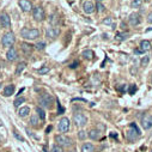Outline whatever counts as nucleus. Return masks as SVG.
Listing matches in <instances>:
<instances>
[{"mask_svg":"<svg viewBox=\"0 0 152 152\" xmlns=\"http://www.w3.org/2000/svg\"><path fill=\"white\" fill-rule=\"evenodd\" d=\"M18 4H19V7L24 12H30L32 10V5H31V3L29 1V0H19Z\"/></svg>","mask_w":152,"mask_h":152,"instance_id":"9b49d317","label":"nucleus"},{"mask_svg":"<svg viewBox=\"0 0 152 152\" xmlns=\"http://www.w3.org/2000/svg\"><path fill=\"white\" fill-rule=\"evenodd\" d=\"M103 24H107V25L113 24V18H111V17H107V18H104V19H103Z\"/></svg>","mask_w":152,"mask_h":152,"instance_id":"e433bc0d","label":"nucleus"},{"mask_svg":"<svg viewBox=\"0 0 152 152\" xmlns=\"http://www.w3.org/2000/svg\"><path fill=\"white\" fill-rule=\"evenodd\" d=\"M129 36V34L128 32H122V34H118L116 35V40L118 41H125V40H127V37Z\"/></svg>","mask_w":152,"mask_h":152,"instance_id":"393cba45","label":"nucleus"},{"mask_svg":"<svg viewBox=\"0 0 152 152\" xmlns=\"http://www.w3.org/2000/svg\"><path fill=\"white\" fill-rule=\"evenodd\" d=\"M15 92V85L13 84H10V85H6L5 89H4V96L5 97H10L12 96Z\"/></svg>","mask_w":152,"mask_h":152,"instance_id":"f3484780","label":"nucleus"},{"mask_svg":"<svg viewBox=\"0 0 152 152\" xmlns=\"http://www.w3.org/2000/svg\"><path fill=\"white\" fill-rule=\"evenodd\" d=\"M50 131H52V126H49V127H48V128H47V133H49V132H50Z\"/></svg>","mask_w":152,"mask_h":152,"instance_id":"37998d69","label":"nucleus"},{"mask_svg":"<svg viewBox=\"0 0 152 152\" xmlns=\"http://www.w3.org/2000/svg\"><path fill=\"white\" fill-rule=\"evenodd\" d=\"M97 11H98V12H102V11H104V6H103L101 3H98V4H97Z\"/></svg>","mask_w":152,"mask_h":152,"instance_id":"58836bf2","label":"nucleus"},{"mask_svg":"<svg viewBox=\"0 0 152 152\" xmlns=\"http://www.w3.org/2000/svg\"><path fill=\"white\" fill-rule=\"evenodd\" d=\"M56 105H58V114L60 115V114H64V111H65V109L61 107V104H60V102H59V99H56Z\"/></svg>","mask_w":152,"mask_h":152,"instance_id":"c9c22d12","label":"nucleus"},{"mask_svg":"<svg viewBox=\"0 0 152 152\" xmlns=\"http://www.w3.org/2000/svg\"><path fill=\"white\" fill-rule=\"evenodd\" d=\"M99 134H101V133H99L98 131H96V129H91L89 137H90L92 140H97V139L99 138Z\"/></svg>","mask_w":152,"mask_h":152,"instance_id":"b1692460","label":"nucleus"},{"mask_svg":"<svg viewBox=\"0 0 152 152\" xmlns=\"http://www.w3.org/2000/svg\"><path fill=\"white\" fill-rule=\"evenodd\" d=\"M52 152H64V148L59 145H54L53 148H52Z\"/></svg>","mask_w":152,"mask_h":152,"instance_id":"f704fd0d","label":"nucleus"},{"mask_svg":"<svg viewBox=\"0 0 152 152\" xmlns=\"http://www.w3.org/2000/svg\"><path fill=\"white\" fill-rule=\"evenodd\" d=\"M148 61H150V56H144V58L141 59V66H142V67H146L147 64H148Z\"/></svg>","mask_w":152,"mask_h":152,"instance_id":"2f4dec72","label":"nucleus"},{"mask_svg":"<svg viewBox=\"0 0 152 152\" xmlns=\"http://www.w3.org/2000/svg\"><path fill=\"white\" fill-rule=\"evenodd\" d=\"M151 82H152V77H151Z\"/></svg>","mask_w":152,"mask_h":152,"instance_id":"49530a36","label":"nucleus"},{"mask_svg":"<svg viewBox=\"0 0 152 152\" xmlns=\"http://www.w3.org/2000/svg\"><path fill=\"white\" fill-rule=\"evenodd\" d=\"M128 22H129V24L131 25H133V26H135V25H138V24H140V22H141V16L139 15V13H131V16H129V18H128Z\"/></svg>","mask_w":152,"mask_h":152,"instance_id":"9d476101","label":"nucleus"},{"mask_svg":"<svg viewBox=\"0 0 152 152\" xmlns=\"http://www.w3.org/2000/svg\"><path fill=\"white\" fill-rule=\"evenodd\" d=\"M83 10H84L85 13L90 15V13H92L95 11V4L92 1H85L83 4Z\"/></svg>","mask_w":152,"mask_h":152,"instance_id":"ddd939ff","label":"nucleus"},{"mask_svg":"<svg viewBox=\"0 0 152 152\" xmlns=\"http://www.w3.org/2000/svg\"><path fill=\"white\" fill-rule=\"evenodd\" d=\"M20 48H22L23 53H24V54H26V55L31 54V52H32V49H34V47H32L31 45H29V43H25V42H23V43L20 45Z\"/></svg>","mask_w":152,"mask_h":152,"instance_id":"dca6fc26","label":"nucleus"},{"mask_svg":"<svg viewBox=\"0 0 152 152\" xmlns=\"http://www.w3.org/2000/svg\"><path fill=\"white\" fill-rule=\"evenodd\" d=\"M58 22H59L58 15H50V17H49V23H50V24H56Z\"/></svg>","mask_w":152,"mask_h":152,"instance_id":"c85d7f7f","label":"nucleus"},{"mask_svg":"<svg viewBox=\"0 0 152 152\" xmlns=\"http://www.w3.org/2000/svg\"><path fill=\"white\" fill-rule=\"evenodd\" d=\"M73 121H74L75 126L83 127L84 125H86L88 119H86V116L84 115L83 113H75V114H74V116H73Z\"/></svg>","mask_w":152,"mask_h":152,"instance_id":"39448f33","label":"nucleus"},{"mask_svg":"<svg viewBox=\"0 0 152 152\" xmlns=\"http://www.w3.org/2000/svg\"><path fill=\"white\" fill-rule=\"evenodd\" d=\"M24 102H25V98H23V97H18V98L15 101V103H13V104H15V107L17 108V107H19L20 104H23Z\"/></svg>","mask_w":152,"mask_h":152,"instance_id":"c756f323","label":"nucleus"},{"mask_svg":"<svg viewBox=\"0 0 152 152\" xmlns=\"http://www.w3.org/2000/svg\"><path fill=\"white\" fill-rule=\"evenodd\" d=\"M36 113H37V116H39L41 120H45V119H46L45 109H42L41 107H36Z\"/></svg>","mask_w":152,"mask_h":152,"instance_id":"4be33fe9","label":"nucleus"},{"mask_svg":"<svg viewBox=\"0 0 152 152\" xmlns=\"http://www.w3.org/2000/svg\"><path fill=\"white\" fill-rule=\"evenodd\" d=\"M141 5H142V0H132V3H131V6L134 9H138Z\"/></svg>","mask_w":152,"mask_h":152,"instance_id":"a878e982","label":"nucleus"},{"mask_svg":"<svg viewBox=\"0 0 152 152\" xmlns=\"http://www.w3.org/2000/svg\"><path fill=\"white\" fill-rule=\"evenodd\" d=\"M45 10H43V7L42 6H36L35 9H34V12H32V17H34V19L35 20H37V22H41V20H43L45 19Z\"/></svg>","mask_w":152,"mask_h":152,"instance_id":"423d86ee","label":"nucleus"},{"mask_svg":"<svg viewBox=\"0 0 152 152\" xmlns=\"http://www.w3.org/2000/svg\"><path fill=\"white\" fill-rule=\"evenodd\" d=\"M13 135H15V138H16V139H18L19 141H24V138H23V137H22V135H20V134H19L17 131H15Z\"/></svg>","mask_w":152,"mask_h":152,"instance_id":"4c0bfd02","label":"nucleus"},{"mask_svg":"<svg viewBox=\"0 0 152 152\" xmlns=\"http://www.w3.org/2000/svg\"><path fill=\"white\" fill-rule=\"evenodd\" d=\"M139 135H140V133H138L137 131H134V129H132V128H131V131L128 132V138H129L131 140H135Z\"/></svg>","mask_w":152,"mask_h":152,"instance_id":"5701e85b","label":"nucleus"},{"mask_svg":"<svg viewBox=\"0 0 152 152\" xmlns=\"http://www.w3.org/2000/svg\"><path fill=\"white\" fill-rule=\"evenodd\" d=\"M78 138H79L80 140H84V139H86V138H88V134H86V132H84V131H79V132H78Z\"/></svg>","mask_w":152,"mask_h":152,"instance_id":"7c9ffc66","label":"nucleus"},{"mask_svg":"<svg viewBox=\"0 0 152 152\" xmlns=\"http://www.w3.org/2000/svg\"><path fill=\"white\" fill-rule=\"evenodd\" d=\"M145 1H148V0H145Z\"/></svg>","mask_w":152,"mask_h":152,"instance_id":"de8ad7c7","label":"nucleus"},{"mask_svg":"<svg viewBox=\"0 0 152 152\" xmlns=\"http://www.w3.org/2000/svg\"><path fill=\"white\" fill-rule=\"evenodd\" d=\"M17 58H18V54H17L16 48L11 47V48L7 50V53H6V59H7L9 61H15Z\"/></svg>","mask_w":152,"mask_h":152,"instance_id":"4468645a","label":"nucleus"},{"mask_svg":"<svg viewBox=\"0 0 152 152\" xmlns=\"http://www.w3.org/2000/svg\"><path fill=\"white\" fill-rule=\"evenodd\" d=\"M16 42V37H15V34L13 32H6L4 36H3V39H1V43L4 47H12Z\"/></svg>","mask_w":152,"mask_h":152,"instance_id":"7ed1b4c3","label":"nucleus"},{"mask_svg":"<svg viewBox=\"0 0 152 152\" xmlns=\"http://www.w3.org/2000/svg\"><path fill=\"white\" fill-rule=\"evenodd\" d=\"M25 67H26V64L25 62H19L18 66L16 67V75H20V73L25 69Z\"/></svg>","mask_w":152,"mask_h":152,"instance_id":"412c9836","label":"nucleus"},{"mask_svg":"<svg viewBox=\"0 0 152 152\" xmlns=\"http://www.w3.org/2000/svg\"><path fill=\"white\" fill-rule=\"evenodd\" d=\"M39 116H37V114H34V115L30 118V124L32 125V126H35V125H37L39 124Z\"/></svg>","mask_w":152,"mask_h":152,"instance_id":"cd10ccee","label":"nucleus"},{"mask_svg":"<svg viewBox=\"0 0 152 152\" xmlns=\"http://www.w3.org/2000/svg\"><path fill=\"white\" fill-rule=\"evenodd\" d=\"M55 141H56V145L61 146V147H68L73 144L72 139L68 138L67 135H64V134H60V135H56L55 137Z\"/></svg>","mask_w":152,"mask_h":152,"instance_id":"20e7f679","label":"nucleus"},{"mask_svg":"<svg viewBox=\"0 0 152 152\" xmlns=\"http://www.w3.org/2000/svg\"><path fill=\"white\" fill-rule=\"evenodd\" d=\"M20 35L22 37H24L25 40H35L37 37H40V31L37 29H29V28H24L20 30Z\"/></svg>","mask_w":152,"mask_h":152,"instance_id":"f257e3e1","label":"nucleus"},{"mask_svg":"<svg viewBox=\"0 0 152 152\" xmlns=\"http://www.w3.org/2000/svg\"><path fill=\"white\" fill-rule=\"evenodd\" d=\"M147 22H148V23H151V24H152V12H151V13H150V15H148V17H147Z\"/></svg>","mask_w":152,"mask_h":152,"instance_id":"a19ab883","label":"nucleus"},{"mask_svg":"<svg viewBox=\"0 0 152 152\" xmlns=\"http://www.w3.org/2000/svg\"><path fill=\"white\" fill-rule=\"evenodd\" d=\"M34 47H35L36 50H43L46 48V42H37Z\"/></svg>","mask_w":152,"mask_h":152,"instance_id":"bb28decb","label":"nucleus"},{"mask_svg":"<svg viewBox=\"0 0 152 152\" xmlns=\"http://www.w3.org/2000/svg\"><path fill=\"white\" fill-rule=\"evenodd\" d=\"M0 24L3 28H10L11 26V19L7 13H1L0 15Z\"/></svg>","mask_w":152,"mask_h":152,"instance_id":"1a4fd4ad","label":"nucleus"},{"mask_svg":"<svg viewBox=\"0 0 152 152\" xmlns=\"http://www.w3.org/2000/svg\"><path fill=\"white\" fill-rule=\"evenodd\" d=\"M151 152H152V151H151Z\"/></svg>","mask_w":152,"mask_h":152,"instance_id":"8fccbe9b","label":"nucleus"},{"mask_svg":"<svg viewBox=\"0 0 152 152\" xmlns=\"http://www.w3.org/2000/svg\"><path fill=\"white\" fill-rule=\"evenodd\" d=\"M141 126L144 129H150L152 128V115L150 114H145L141 119Z\"/></svg>","mask_w":152,"mask_h":152,"instance_id":"6e6552de","label":"nucleus"},{"mask_svg":"<svg viewBox=\"0 0 152 152\" xmlns=\"http://www.w3.org/2000/svg\"><path fill=\"white\" fill-rule=\"evenodd\" d=\"M77 66H78V62H74V64H71L69 65L71 68H77Z\"/></svg>","mask_w":152,"mask_h":152,"instance_id":"79ce46f5","label":"nucleus"},{"mask_svg":"<svg viewBox=\"0 0 152 152\" xmlns=\"http://www.w3.org/2000/svg\"><path fill=\"white\" fill-rule=\"evenodd\" d=\"M150 49H151V42L147 40H142L140 42V50L144 53V52H148Z\"/></svg>","mask_w":152,"mask_h":152,"instance_id":"2eb2a0df","label":"nucleus"},{"mask_svg":"<svg viewBox=\"0 0 152 152\" xmlns=\"http://www.w3.org/2000/svg\"><path fill=\"white\" fill-rule=\"evenodd\" d=\"M148 31H152V28H148V29H146V32H148Z\"/></svg>","mask_w":152,"mask_h":152,"instance_id":"c03bdc74","label":"nucleus"},{"mask_svg":"<svg viewBox=\"0 0 152 152\" xmlns=\"http://www.w3.org/2000/svg\"><path fill=\"white\" fill-rule=\"evenodd\" d=\"M137 92V86L134 85V84H132L131 86H129V89H128V94L129 95H134Z\"/></svg>","mask_w":152,"mask_h":152,"instance_id":"72a5a7b5","label":"nucleus"},{"mask_svg":"<svg viewBox=\"0 0 152 152\" xmlns=\"http://www.w3.org/2000/svg\"><path fill=\"white\" fill-rule=\"evenodd\" d=\"M85 59H88V60H92L94 59V56H95V53L92 52V50H90V49H86V50H84L83 52V54H82Z\"/></svg>","mask_w":152,"mask_h":152,"instance_id":"aec40b11","label":"nucleus"},{"mask_svg":"<svg viewBox=\"0 0 152 152\" xmlns=\"http://www.w3.org/2000/svg\"><path fill=\"white\" fill-rule=\"evenodd\" d=\"M131 128H132V129H134V131H137L138 133H140V131H139V128L137 127V125H135L134 122H133V124H131Z\"/></svg>","mask_w":152,"mask_h":152,"instance_id":"ea45409f","label":"nucleus"},{"mask_svg":"<svg viewBox=\"0 0 152 152\" xmlns=\"http://www.w3.org/2000/svg\"><path fill=\"white\" fill-rule=\"evenodd\" d=\"M58 129H59V132H61V133L68 132V129H69V120H68L67 118H62V119L60 120L59 125H58Z\"/></svg>","mask_w":152,"mask_h":152,"instance_id":"0eeeda50","label":"nucleus"},{"mask_svg":"<svg viewBox=\"0 0 152 152\" xmlns=\"http://www.w3.org/2000/svg\"><path fill=\"white\" fill-rule=\"evenodd\" d=\"M53 102H54V99H53V97H52L49 94H43V95H41L40 98H39V103H40V107H41L42 109H45V108L52 109Z\"/></svg>","mask_w":152,"mask_h":152,"instance_id":"f03ea898","label":"nucleus"},{"mask_svg":"<svg viewBox=\"0 0 152 152\" xmlns=\"http://www.w3.org/2000/svg\"><path fill=\"white\" fill-rule=\"evenodd\" d=\"M95 151V146L90 142H85L82 146V152H94Z\"/></svg>","mask_w":152,"mask_h":152,"instance_id":"a211bd4d","label":"nucleus"},{"mask_svg":"<svg viewBox=\"0 0 152 152\" xmlns=\"http://www.w3.org/2000/svg\"><path fill=\"white\" fill-rule=\"evenodd\" d=\"M48 72H49V67H45V66L40 69H37V73H40V74H46Z\"/></svg>","mask_w":152,"mask_h":152,"instance_id":"473e14b6","label":"nucleus"},{"mask_svg":"<svg viewBox=\"0 0 152 152\" xmlns=\"http://www.w3.org/2000/svg\"><path fill=\"white\" fill-rule=\"evenodd\" d=\"M97 1H98V3H99V1H101V0H97Z\"/></svg>","mask_w":152,"mask_h":152,"instance_id":"a18cd8bd","label":"nucleus"},{"mask_svg":"<svg viewBox=\"0 0 152 152\" xmlns=\"http://www.w3.org/2000/svg\"><path fill=\"white\" fill-rule=\"evenodd\" d=\"M60 29L59 28H48L47 29V36L49 37V39H56V37H59L60 35Z\"/></svg>","mask_w":152,"mask_h":152,"instance_id":"f8f14e48","label":"nucleus"},{"mask_svg":"<svg viewBox=\"0 0 152 152\" xmlns=\"http://www.w3.org/2000/svg\"><path fill=\"white\" fill-rule=\"evenodd\" d=\"M0 26H1V24H0Z\"/></svg>","mask_w":152,"mask_h":152,"instance_id":"09e8293b","label":"nucleus"},{"mask_svg":"<svg viewBox=\"0 0 152 152\" xmlns=\"http://www.w3.org/2000/svg\"><path fill=\"white\" fill-rule=\"evenodd\" d=\"M29 113H30L29 107H22V108L18 110V115H19L20 118H25V116L29 115Z\"/></svg>","mask_w":152,"mask_h":152,"instance_id":"6ab92c4d","label":"nucleus"}]
</instances>
